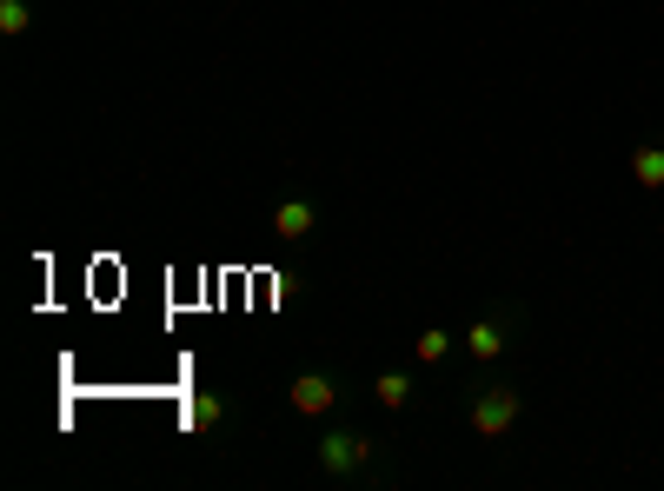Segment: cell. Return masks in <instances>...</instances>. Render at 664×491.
I'll return each mask as SVG.
<instances>
[{
	"label": "cell",
	"mask_w": 664,
	"mask_h": 491,
	"mask_svg": "<svg viewBox=\"0 0 664 491\" xmlns=\"http://www.w3.org/2000/svg\"><path fill=\"white\" fill-rule=\"evenodd\" d=\"M512 419H518V392L512 385H492L479 405H472V425H479L485 438H498V432H512Z\"/></svg>",
	"instance_id": "obj_1"
},
{
	"label": "cell",
	"mask_w": 664,
	"mask_h": 491,
	"mask_svg": "<svg viewBox=\"0 0 664 491\" xmlns=\"http://www.w3.org/2000/svg\"><path fill=\"white\" fill-rule=\"evenodd\" d=\"M319 458H326L332 472H352V465H366V445H359L352 432H332L326 445H319Z\"/></svg>",
	"instance_id": "obj_2"
},
{
	"label": "cell",
	"mask_w": 664,
	"mask_h": 491,
	"mask_svg": "<svg viewBox=\"0 0 664 491\" xmlns=\"http://www.w3.org/2000/svg\"><path fill=\"white\" fill-rule=\"evenodd\" d=\"M465 352L472 359H498L505 352V319H479V326L465 332Z\"/></svg>",
	"instance_id": "obj_3"
},
{
	"label": "cell",
	"mask_w": 664,
	"mask_h": 491,
	"mask_svg": "<svg viewBox=\"0 0 664 491\" xmlns=\"http://www.w3.org/2000/svg\"><path fill=\"white\" fill-rule=\"evenodd\" d=\"M631 180L658 193L664 186V146H638V153H631Z\"/></svg>",
	"instance_id": "obj_4"
},
{
	"label": "cell",
	"mask_w": 664,
	"mask_h": 491,
	"mask_svg": "<svg viewBox=\"0 0 664 491\" xmlns=\"http://www.w3.org/2000/svg\"><path fill=\"white\" fill-rule=\"evenodd\" d=\"M293 405H299V412H326V405H332V385L319 379V372H313V379H299V385H293Z\"/></svg>",
	"instance_id": "obj_5"
},
{
	"label": "cell",
	"mask_w": 664,
	"mask_h": 491,
	"mask_svg": "<svg viewBox=\"0 0 664 491\" xmlns=\"http://www.w3.org/2000/svg\"><path fill=\"white\" fill-rule=\"evenodd\" d=\"M273 226H279V239H306V233H313V206H279V219H273Z\"/></svg>",
	"instance_id": "obj_6"
},
{
	"label": "cell",
	"mask_w": 664,
	"mask_h": 491,
	"mask_svg": "<svg viewBox=\"0 0 664 491\" xmlns=\"http://www.w3.org/2000/svg\"><path fill=\"white\" fill-rule=\"evenodd\" d=\"M406 392H412L406 372H386V379H379V399H386V405H406Z\"/></svg>",
	"instance_id": "obj_7"
},
{
	"label": "cell",
	"mask_w": 664,
	"mask_h": 491,
	"mask_svg": "<svg viewBox=\"0 0 664 491\" xmlns=\"http://www.w3.org/2000/svg\"><path fill=\"white\" fill-rule=\"evenodd\" d=\"M452 352V332H425L419 339V359H445Z\"/></svg>",
	"instance_id": "obj_8"
},
{
	"label": "cell",
	"mask_w": 664,
	"mask_h": 491,
	"mask_svg": "<svg viewBox=\"0 0 664 491\" xmlns=\"http://www.w3.org/2000/svg\"><path fill=\"white\" fill-rule=\"evenodd\" d=\"M0 27H7V34H20V27H27V7H20V0H7V7H0Z\"/></svg>",
	"instance_id": "obj_9"
},
{
	"label": "cell",
	"mask_w": 664,
	"mask_h": 491,
	"mask_svg": "<svg viewBox=\"0 0 664 491\" xmlns=\"http://www.w3.org/2000/svg\"><path fill=\"white\" fill-rule=\"evenodd\" d=\"M193 425H220V399H200V405H193Z\"/></svg>",
	"instance_id": "obj_10"
}]
</instances>
